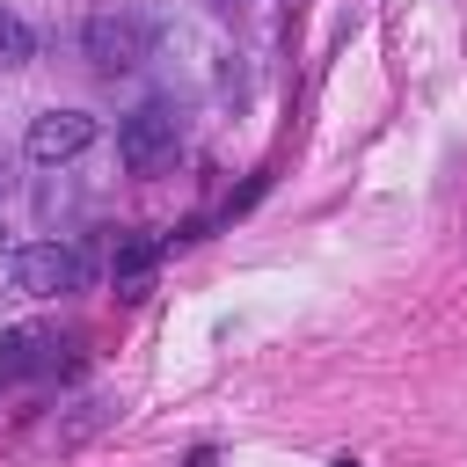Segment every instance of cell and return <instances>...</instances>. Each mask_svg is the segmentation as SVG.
Returning <instances> with one entry per match:
<instances>
[{"mask_svg": "<svg viewBox=\"0 0 467 467\" xmlns=\"http://www.w3.org/2000/svg\"><path fill=\"white\" fill-rule=\"evenodd\" d=\"M80 51L102 66V73H131V66H146V51H153V29L139 22V15H88L80 22Z\"/></svg>", "mask_w": 467, "mask_h": 467, "instance_id": "cell-1", "label": "cell"}, {"mask_svg": "<svg viewBox=\"0 0 467 467\" xmlns=\"http://www.w3.org/2000/svg\"><path fill=\"white\" fill-rule=\"evenodd\" d=\"M175 146H182V131H175V109H168V102L131 109V117H124V131H117V153H124V168H131V175L168 168V161H175Z\"/></svg>", "mask_w": 467, "mask_h": 467, "instance_id": "cell-2", "label": "cell"}, {"mask_svg": "<svg viewBox=\"0 0 467 467\" xmlns=\"http://www.w3.org/2000/svg\"><path fill=\"white\" fill-rule=\"evenodd\" d=\"M80 285H88V255L66 248V241H36V248L15 255V292H29V299H58V292H80Z\"/></svg>", "mask_w": 467, "mask_h": 467, "instance_id": "cell-3", "label": "cell"}, {"mask_svg": "<svg viewBox=\"0 0 467 467\" xmlns=\"http://www.w3.org/2000/svg\"><path fill=\"white\" fill-rule=\"evenodd\" d=\"M22 146H29V161L58 168V161H73V153H88V146H95V117H88V109H36Z\"/></svg>", "mask_w": 467, "mask_h": 467, "instance_id": "cell-4", "label": "cell"}, {"mask_svg": "<svg viewBox=\"0 0 467 467\" xmlns=\"http://www.w3.org/2000/svg\"><path fill=\"white\" fill-rule=\"evenodd\" d=\"M80 343L51 336V328H7L0 336V379H22V372H66Z\"/></svg>", "mask_w": 467, "mask_h": 467, "instance_id": "cell-5", "label": "cell"}, {"mask_svg": "<svg viewBox=\"0 0 467 467\" xmlns=\"http://www.w3.org/2000/svg\"><path fill=\"white\" fill-rule=\"evenodd\" d=\"M153 263H161V241H146V234H124V241L109 248V277H117V292H124V299H139V285L153 277Z\"/></svg>", "mask_w": 467, "mask_h": 467, "instance_id": "cell-6", "label": "cell"}, {"mask_svg": "<svg viewBox=\"0 0 467 467\" xmlns=\"http://www.w3.org/2000/svg\"><path fill=\"white\" fill-rule=\"evenodd\" d=\"M29 51H36V36H29V22L0 7V73H15V66H29Z\"/></svg>", "mask_w": 467, "mask_h": 467, "instance_id": "cell-7", "label": "cell"}, {"mask_svg": "<svg viewBox=\"0 0 467 467\" xmlns=\"http://www.w3.org/2000/svg\"><path fill=\"white\" fill-rule=\"evenodd\" d=\"M190 467H219V460H212V445H197V452H190Z\"/></svg>", "mask_w": 467, "mask_h": 467, "instance_id": "cell-8", "label": "cell"}, {"mask_svg": "<svg viewBox=\"0 0 467 467\" xmlns=\"http://www.w3.org/2000/svg\"><path fill=\"white\" fill-rule=\"evenodd\" d=\"M328 467H358V460H350V452H343V460H328Z\"/></svg>", "mask_w": 467, "mask_h": 467, "instance_id": "cell-9", "label": "cell"}, {"mask_svg": "<svg viewBox=\"0 0 467 467\" xmlns=\"http://www.w3.org/2000/svg\"><path fill=\"white\" fill-rule=\"evenodd\" d=\"M0 248H7V226H0Z\"/></svg>", "mask_w": 467, "mask_h": 467, "instance_id": "cell-10", "label": "cell"}]
</instances>
